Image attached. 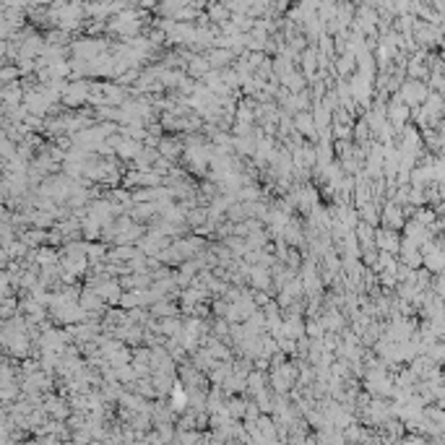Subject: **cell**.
<instances>
[{"label": "cell", "instance_id": "6da1fadb", "mask_svg": "<svg viewBox=\"0 0 445 445\" xmlns=\"http://www.w3.org/2000/svg\"><path fill=\"white\" fill-rule=\"evenodd\" d=\"M401 97H403L406 104H419V102L427 99V86L422 81H409V84H403Z\"/></svg>", "mask_w": 445, "mask_h": 445}, {"label": "cell", "instance_id": "7a4b0ae2", "mask_svg": "<svg viewBox=\"0 0 445 445\" xmlns=\"http://www.w3.org/2000/svg\"><path fill=\"white\" fill-rule=\"evenodd\" d=\"M424 263H427L429 271L442 273L445 271V250H440V247H427L424 250Z\"/></svg>", "mask_w": 445, "mask_h": 445}, {"label": "cell", "instance_id": "3957f363", "mask_svg": "<svg viewBox=\"0 0 445 445\" xmlns=\"http://www.w3.org/2000/svg\"><path fill=\"white\" fill-rule=\"evenodd\" d=\"M297 125H299V130H302L305 136H315V120H312V115H299L297 117Z\"/></svg>", "mask_w": 445, "mask_h": 445}, {"label": "cell", "instance_id": "277c9868", "mask_svg": "<svg viewBox=\"0 0 445 445\" xmlns=\"http://www.w3.org/2000/svg\"><path fill=\"white\" fill-rule=\"evenodd\" d=\"M406 115H409L406 104H401V102H393V107H390V120H393L396 125H401L403 120H406Z\"/></svg>", "mask_w": 445, "mask_h": 445}, {"label": "cell", "instance_id": "5b68a950", "mask_svg": "<svg viewBox=\"0 0 445 445\" xmlns=\"http://www.w3.org/2000/svg\"><path fill=\"white\" fill-rule=\"evenodd\" d=\"M432 357L435 359H445V346H435L432 349Z\"/></svg>", "mask_w": 445, "mask_h": 445}]
</instances>
